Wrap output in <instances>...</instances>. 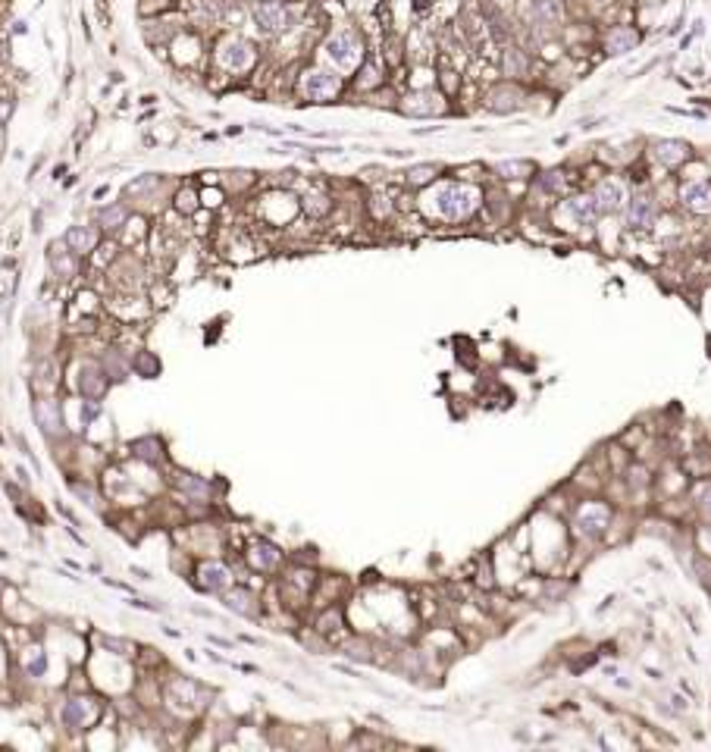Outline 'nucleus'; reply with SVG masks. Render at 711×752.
I'll list each match as a JSON object with an SVG mask.
<instances>
[{
  "label": "nucleus",
  "instance_id": "nucleus-16",
  "mask_svg": "<svg viewBox=\"0 0 711 752\" xmlns=\"http://www.w3.org/2000/svg\"><path fill=\"white\" fill-rule=\"evenodd\" d=\"M636 41H639V35L633 29H611V35H608V53H627L636 47Z\"/></svg>",
  "mask_w": 711,
  "mask_h": 752
},
{
  "label": "nucleus",
  "instance_id": "nucleus-18",
  "mask_svg": "<svg viewBox=\"0 0 711 752\" xmlns=\"http://www.w3.org/2000/svg\"><path fill=\"white\" fill-rule=\"evenodd\" d=\"M226 583H229V574H226V568H219V564H207V568H201V586H204V589L217 593V589H223Z\"/></svg>",
  "mask_w": 711,
  "mask_h": 752
},
{
  "label": "nucleus",
  "instance_id": "nucleus-7",
  "mask_svg": "<svg viewBox=\"0 0 711 752\" xmlns=\"http://www.w3.org/2000/svg\"><path fill=\"white\" fill-rule=\"evenodd\" d=\"M652 220H655V204L649 198H633L630 201V207H627V229H636V232H642V229H649L652 226Z\"/></svg>",
  "mask_w": 711,
  "mask_h": 752
},
{
  "label": "nucleus",
  "instance_id": "nucleus-23",
  "mask_svg": "<svg viewBox=\"0 0 711 752\" xmlns=\"http://www.w3.org/2000/svg\"><path fill=\"white\" fill-rule=\"evenodd\" d=\"M82 392L85 395H100L104 392V380H100L97 367H82Z\"/></svg>",
  "mask_w": 711,
  "mask_h": 752
},
{
  "label": "nucleus",
  "instance_id": "nucleus-22",
  "mask_svg": "<svg viewBox=\"0 0 711 752\" xmlns=\"http://www.w3.org/2000/svg\"><path fill=\"white\" fill-rule=\"evenodd\" d=\"M276 561H279V552L273 546H254V552H251V564H254V568L273 570V568H276Z\"/></svg>",
  "mask_w": 711,
  "mask_h": 752
},
{
  "label": "nucleus",
  "instance_id": "nucleus-9",
  "mask_svg": "<svg viewBox=\"0 0 711 752\" xmlns=\"http://www.w3.org/2000/svg\"><path fill=\"white\" fill-rule=\"evenodd\" d=\"M564 210H567L580 226L595 223V217L602 213V210H599V204H595V194H580V198H570L567 204H564Z\"/></svg>",
  "mask_w": 711,
  "mask_h": 752
},
{
  "label": "nucleus",
  "instance_id": "nucleus-30",
  "mask_svg": "<svg viewBox=\"0 0 711 752\" xmlns=\"http://www.w3.org/2000/svg\"><path fill=\"white\" fill-rule=\"evenodd\" d=\"M29 674H35V677H41V674H44V655H41V652H38V655L29 662Z\"/></svg>",
  "mask_w": 711,
  "mask_h": 752
},
{
  "label": "nucleus",
  "instance_id": "nucleus-29",
  "mask_svg": "<svg viewBox=\"0 0 711 752\" xmlns=\"http://www.w3.org/2000/svg\"><path fill=\"white\" fill-rule=\"evenodd\" d=\"M69 486H72V492H76V495H82V499H88V505H97L95 492H91L88 486H82V483H69Z\"/></svg>",
  "mask_w": 711,
  "mask_h": 752
},
{
  "label": "nucleus",
  "instance_id": "nucleus-24",
  "mask_svg": "<svg viewBox=\"0 0 711 752\" xmlns=\"http://www.w3.org/2000/svg\"><path fill=\"white\" fill-rule=\"evenodd\" d=\"M505 72L508 76H523V72H527V60H523V53L517 47H508L505 51Z\"/></svg>",
  "mask_w": 711,
  "mask_h": 752
},
{
  "label": "nucleus",
  "instance_id": "nucleus-28",
  "mask_svg": "<svg viewBox=\"0 0 711 752\" xmlns=\"http://www.w3.org/2000/svg\"><path fill=\"white\" fill-rule=\"evenodd\" d=\"M151 188H157V176H144V179H138V182H132L129 194H144V192H151Z\"/></svg>",
  "mask_w": 711,
  "mask_h": 752
},
{
  "label": "nucleus",
  "instance_id": "nucleus-13",
  "mask_svg": "<svg viewBox=\"0 0 711 752\" xmlns=\"http://www.w3.org/2000/svg\"><path fill=\"white\" fill-rule=\"evenodd\" d=\"M405 110H407V113H417V116H433V113H439V110H442L439 94H433V91L411 94V98H407V104H405Z\"/></svg>",
  "mask_w": 711,
  "mask_h": 752
},
{
  "label": "nucleus",
  "instance_id": "nucleus-6",
  "mask_svg": "<svg viewBox=\"0 0 711 752\" xmlns=\"http://www.w3.org/2000/svg\"><path fill=\"white\" fill-rule=\"evenodd\" d=\"M251 60H254V53H251V47H248L241 38H236V41H226L223 47H219V63L226 66V69H248L251 66Z\"/></svg>",
  "mask_w": 711,
  "mask_h": 752
},
{
  "label": "nucleus",
  "instance_id": "nucleus-14",
  "mask_svg": "<svg viewBox=\"0 0 711 752\" xmlns=\"http://www.w3.org/2000/svg\"><path fill=\"white\" fill-rule=\"evenodd\" d=\"M655 157H658L664 166H677L689 157V145H683V141H661V145L655 147Z\"/></svg>",
  "mask_w": 711,
  "mask_h": 752
},
{
  "label": "nucleus",
  "instance_id": "nucleus-25",
  "mask_svg": "<svg viewBox=\"0 0 711 752\" xmlns=\"http://www.w3.org/2000/svg\"><path fill=\"white\" fill-rule=\"evenodd\" d=\"M435 176V166L429 163V166H414V170H407V182L411 185H424L429 182V179Z\"/></svg>",
  "mask_w": 711,
  "mask_h": 752
},
{
  "label": "nucleus",
  "instance_id": "nucleus-8",
  "mask_svg": "<svg viewBox=\"0 0 711 752\" xmlns=\"http://www.w3.org/2000/svg\"><path fill=\"white\" fill-rule=\"evenodd\" d=\"M595 204H599L602 213H617L623 204V185L617 179H605L599 188H595Z\"/></svg>",
  "mask_w": 711,
  "mask_h": 752
},
{
  "label": "nucleus",
  "instance_id": "nucleus-3",
  "mask_svg": "<svg viewBox=\"0 0 711 752\" xmlns=\"http://www.w3.org/2000/svg\"><path fill=\"white\" fill-rule=\"evenodd\" d=\"M254 22H257L260 32H266V35H276V32H285L288 29V13L276 4V0H260V4L254 6Z\"/></svg>",
  "mask_w": 711,
  "mask_h": 752
},
{
  "label": "nucleus",
  "instance_id": "nucleus-12",
  "mask_svg": "<svg viewBox=\"0 0 711 752\" xmlns=\"http://www.w3.org/2000/svg\"><path fill=\"white\" fill-rule=\"evenodd\" d=\"M66 245L76 254H88V251H95V245H97V232L91 229V226H72V229L66 232Z\"/></svg>",
  "mask_w": 711,
  "mask_h": 752
},
{
  "label": "nucleus",
  "instance_id": "nucleus-15",
  "mask_svg": "<svg viewBox=\"0 0 711 752\" xmlns=\"http://www.w3.org/2000/svg\"><path fill=\"white\" fill-rule=\"evenodd\" d=\"M226 608L236 611V615H245V617H254V615H257V605H254V593H248V589H236V593L226 596Z\"/></svg>",
  "mask_w": 711,
  "mask_h": 752
},
{
  "label": "nucleus",
  "instance_id": "nucleus-11",
  "mask_svg": "<svg viewBox=\"0 0 711 752\" xmlns=\"http://www.w3.org/2000/svg\"><path fill=\"white\" fill-rule=\"evenodd\" d=\"M32 411H35L38 427H41L48 436H53L60 427H63V423H60V405H57V401H53V398H41V401H35V408H32Z\"/></svg>",
  "mask_w": 711,
  "mask_h": 752
},
{
  "label": "nucleus",
  "instance_id": "nucleus-4",
  "mask_svg": "<svg viewBox=\"0 0 711 752\" xmlns=\"http://www.w3.org/2000/svg\"><path fill=\"white\" fill-rule=\"evenodd\" d=\"M341 88L339 76H332V72H323V69H313L304 76V94L311 100H330L335 98Z\"/></svg>",
  "mask_w": 711,
  "mask_h": 752
},
{
  "label": "nucleus",
  "instance_id": "nucleus-20",
  "mask_svg": "<svg viewBox=\"0 0 711 752\" xmlns=\"http://www.w3.org/2000/svg\"><path fill=\"white\" fill-rule=\"evenodd\" d=\"M97 223L104 226V229H119V226L126 223V207L123 204L100 207V210H97Z\"/></svg>",
  "mask_w": 711,
  "mask_h": 752
},
{
  "label": "nucleus",
  "instance_id": "nucleus-27",
  "mask_svg": "<svg viewBox=\"0 0 711 752\" xmlns=\"http://www.w3.org/2000/svg\"><path fill=\"white\" fill-rule=\"evenodd\" d=\"M176 207H179V210H182V213H191L194 207H198V198H194V192H179Z\"/></svg>",
  "mask_w": 711,
  "mask_h": 752
},
{
  "label": "nucleus",
  "instance_id": "nucleus-26",
  "mask_svg": "<svg viewBox=\"0 0 711 752\" xmlns=\"http://www.w3.org/2000/svg\"><path fill=\"white\" fill-rule=\"evenodd\" d=\"M182 489H189V492L201 495V499H204V495H210V486H207V483H201V480H194V476H182Z\"/></svg>",
  "mask_w": 711,
  "mask_h": 752
},
{
  "label": "nucleus",
  "instance_id": "nucleus-1",
  "mask_svg": "<svg viewBox=\"0 0 711 752\" xmlns=\"http://www.w3.org/2000/svg\"><path fill=\"white\" fill-rule=\"evenodd\" d=\"M476 201H480L476 188L458 185V182H445V185L433 188V192L426 194L429 213H439L442 220H464V217H470L473 207H476Z\"/></svg>",
  "mask_w": 711,
  "mask_h": 752
},
{
  "label": "nucleus",
  "instance_id": "nucleus-2",
  "mask_svg": "<svg viewBox=\"0 0 711 752\" xmlns=\"http://www.w3.org/2000/svg\"><path fill=\"white\" fill-rule=\"evenodd\" d=\"M326 57H330L339 69H354V66L360 63V57H364V47H360V41L351 32H339V35H332L330 44H326Z\"/></svg>",
  "mask_w": 711,
  "mask_h": 752
},
{
  "label": "nucleus",
  "instance_id": "nucleus-19",
  "mask_svg": "<svg viewBox=\"0 0 711 752\" xmlns=\"http://www.w3.org/2000/svg\"><path fill=\"white\" fill-rule=\"evenodd\" d=\"M558 16H561L558 0H533V19H536L539 25H552V22H558Z\"/></svg>",
  "mask_w": 711,
  "mask_h": 752
},
{
  "label": "nucleus",
  "instance_id": "nucleus-5",
  "mask_svg": "<svg viewBox=\"0 0 711 752\" xmlns=\"http://www.w3.org/2000/svg\"><path fill=\"white\" fill-rule=\"evenodd\" d=\"M680 201L693 213H711V182H686L680 188Z\"/></svg>",
  "mask_w": 711,
  "mask_h": 752
},
{
  "label": "nucleus",
  "instance_id": "nucleus-10",
  "mask_svg": "<svg viewBox=\"0 0 711 752\" xmlns=\"http://www.w3.org/2000/svg\"><path fill=\"white\" fill-rule=\"evenodd\" d=\"M95 705H91L88 699H72V702H66V709H63V721H66V727H72V730H79V727H85L88 721H95Z\"/></svg>",
  "mask_w": 711,
  "mask_h": 752
},
{
  "label": "nucleus",
  "instance_id": "nucleus-17",
  "mask_svg": "<svg viewBox=\"0 0 711 752\" xmlns=\"http://www.w3.org/2000/svg\"><path fill=\"white\" fill-rule=\"evenodd\" d=\"M580 523H589V533H602V530L608 527V508L602 505H586L580 511Z\"/></svg>",
  "mask_w": 711,
  "mask_h": 752
},
{
  "label": "nucleus",
  "instance_id": "nucleus-21",
  "mask_svg": "<svg viewBox=\"0 0 711 752\" xmlns=\"http://www.w3.org/2000/svg\"><path fill=\"white\" fill-rule=\"evenodd\" d=\"M517 104H520V94L514 88H495L489 94V107H492V110H511V107H517Z\"/></svg>",
  "mask_w": 711,
  "mask_h": 752
}]
</instances>
